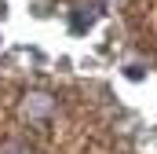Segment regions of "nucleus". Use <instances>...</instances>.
<instances>
[{
    "label": "nucleus",
    "instance_id": "obj_1",
    "mask_svg": "<svg viewBox=\"0 0 157 154\" xmlns=\"http://www.w3.org/2000/svg\"><path fill=\"white\" fill-rule=\"evenodd\" d=\"M22 114L29 117V121H48V117L55 114V95H48V92H29V95L22 99Z\"/></svg>",
    "mask_w": 157,
    "mask_h": 154
},
{
    "label": "nucleus",
    "instance_id": "obj_2",
    "mask_svg": "<svg viewBox=\"0 0 157 154\" xmlns=\"http://www.w3.org/2000/svg\"><path fill=\"white\" fill-rule=\"evenodd\" d=\"M4 154H29V151H26V147H18V143H11V147H7Z\"/></svg>",
    "mask_w": 157,
    "mask_h": 154
}]
</instances>
